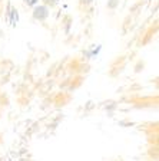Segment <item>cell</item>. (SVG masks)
I'll return each instance as SVG.
<instances>
[{"instance_id": "3957f363", "label": "cell", "mask_w": 159, "mask_h": 161, "mask_svg": "<svg viewBox=\"0 0 159 161\" xmlns=\"http://www.w3.org/2000/svg\"><path fill=\"white\" fill-rule=\"evenodd\" d=\"M83 2H86V3H89V2H92V0H83Z\"/></svg>"}, {"instance_id": "6da1fadb", "label": "cell", "mask_w": 159, "mask_h": 161, "mask_svg": "<svg viewBox=\"0 0 159 161\" xmlns=\"http://www.w3.org/2000/svg\"><path fill=\"white\" fill-rule=\"evenodd\" d=\"M47 16V9L45 6H40L34 9V17L36 19H45Z\"/></svg>"}, {"instance_id": "7a4b0ae2", "label": "cell", "mask_w": 159, "mask_h": 161, "mask_svg": "<svg viewBox=\"0 0 159 161\" xmlns=\"http://www.w3.org/2000/svg\"><path fill=\"white\" fill-rule=\"evenodd\" d=\"M24 2H26L27 4H30V6H32V4H34L37 2V0H24Z\"/></svg>"}]
</instances>
